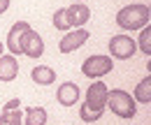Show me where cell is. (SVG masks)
I'll return each mask as SVG.
<instances>
[{
	"mask_svg": "<svg viewBox=\"0 0 151 125\" xmlns=\"http://www.w3.org/2000/svg\"><path fill=\"white\" fill-rule=\"evenodd\" d=\"M149 19H151V9L149 5H126L123 9H119L116 14V26L121 30H142L144 26H149Z\"/></svg>",
	"mask_w": 151,
	"mask_h": 125,
	"instance_id": "1",
	"label": "cell"
},
{
	"mask_svg": "<svg viewBox=\"0 0 151 125\" xmlns=\"http://www.w3.org/2000/svg\"><path fill=\"white\" fill-rule=\"evenodd\" d=\"M107 104H109V111L114 116H119L123 121H130L137 114V102L132 100V95H128L126 90H121V88L107 93Z\"/></svg>",
	"mask_w": 151,
	"mask_h": 125,
	"instance_id": "2",
	"label": "cell"
},
{
	"mask_svg": "<svg viewBox=\"0 0 151 125\" xmlns=\"http://www.w3.org/2000/svg\"><path fill=\"white\" fill-rule=\"evenodd\" d=\"M112 70H114V60L109 56H91L81 65V74L88 79H100V76L109 74Z\"/></svg>",
	"mask_w": 151,
	"mask_h": 125,
	"instance_id": "3",
	"label": "cell"
},
{
	"mask_svg": "<svg viewBox=\"0 0 151 125\" xmlns=\"http://www.w3.org/2000/svg\"><path fill=\"white\" fill-rule=\"evenodd\" d=\"M137 51V44L130 35H114L109 39V58H119V60H128Z\"/></svg>",
	"mask_w": 151,
	"mask_h": 125,
	"instance_id": "4",
	"label": "cell"
},
{
	"mask_svg": "<svg viewBox=\"0 0 151 125\" xmlns=\"http://www.w3.org/2000/svg\"><path fill=\"white\" fill-rule=\"evenodd\" d=\"M19 49H21V54L28 56V58H40V56L44 54V42H42L40 33H35V30L30 28V30H26V33L21 35Z\"/></svg>",
	"mask_w": 151,
	"mask_h": 125,
	"instance_id": "5",
	"label": "cell"
},
{
	"mask_svg": "<svg viewBox=\"0 0 151 125\" xmlns=\"http://www.w3.org/2000/svg\"><path fill=\"white\" fill-rule=\"evenodd\" d=\"M86 39H88V30L77 28V30H72V33H65V35L60 37L58 49H60L63 54H72V51H77L81 44H86Z\"/></svg>",
	"mask_w": 151,
	"mask_h": 125,
	"instance_id": "6",
	"label": "cell"
},
{
	"mask_svg": "<svg viewBox=\"0 0 151 125\" xmlns=\"http://www.w3.org/2000/svg\"><path fill=\"white\" fill-rule=\"evenodd\" d=\"M107 93H109V88L102 81H95V84H91V88L86 90V102L84 104L105 111V107H107Z\"/></svg>",
	"mask_w": 151,
	"mask_h": 125,
	"instance_id": "7",
	"label": "cell"
},
{
	"mask_svg": "<svg viewBox=\"0 0 151 125\" xmlns=\"http://www.w3.org/2000/svg\"><path fill=\"white\" fill-rule=\"evenodd\" d=\"M65 14H68V23H70V28H81L84 23H88V19H91V9H88L84 2H75V5H70V7L65 9Z\"/></svg>",
	"mask_w": 151,
	"mask_h": 125,
	"instance_id": "8",
	"label": "cell"
},
{
	"mask_svg": "<svg viewBox=\"0 0 151 125\" xmlns=\"http://www.w3.org/2000/svg\"><path fill=\"white\" fill-rule=\"evenodd\" d=\"M26 30H30V23H28V21H17V23L9 28V33H7V49H9V54L14 56V58L21 54L19 42H21V35H23Z\"/></svg>",
	"mask_w": 151,
	"mask_h": 125,
	"instance_id": "9",
	"label": "cell"
},
{
	"mask_svg": "<svg viewBox=\"0 0 151 125\" xmlns=\"http://www.w3.org/2000/svg\"><path fill=\"white\" fill-rule=\"evenodd\" d=\"M79 97H81L79 86L72 84V81H65V84L56 90V100H58V104H63V107H72V104H77Z\"/></svg>",
	"mask_w": 151,
	"mask_h": 125,
	"instance_id": "10",
	"label": "cell"
},
{
	"mask_svg": "<svg viewBox=\"0 0 151 125\" xmlns=\"http://www.w3.org/2000/svg\"><path fill=\"white\" fill-rule=\"evenodd\" d=\"M17 76H19V63H17V58L12 54L0 56V81L9 84V81H14Z\"/></svg>",
	"mask_w": 151,
	"mask_h": 125,
	"instance_id": "11",
	"label": "cell"
},
{
	"mask_svg": "<svg viewBox=\"0 0 151 125\" xmlns=\"http://www.w3.org/2000/svg\"><path fill=\"white\" fill-rule=\"evenodd\" d=\"M30 79L37 84V86H51L54 81H56V70H51V67H47V65H40L35 70L30 72Z\"/></svg>",
	"mask_w": 151,
	"mask_h": 125,
	"instance_id": "12",
	"label": "cell"
},
{
	"mask_svg": "<svg viewBox=\"0 0 151 125\" xmlns=\"http://www.w3.org/2000/svg\"><path fill=\"white\" fill-rule=\"evenodd\" d=\"M23 125H47V109L44 107H28L23 116Z\"/></svg>",
	"mask_w": 151,
	"mask_h": 125,
	"instance_id": "13",
	"label": "cell"
},
{
	"mask_svg": "<svg viewBox=\"0 0 151 125\" xmlns=\"http://www.w3.org/2000/svg\"><path fill=\"white\" fill-rule=\"evenodd\" d=\"M132 100H135V102H139V104H149V102H151V76H149V74L137 84Z\"/></svg>",
	"mask_w": 151,
	"mask_h": 125,
	"instance_id": "14",
	"label": "cell"
},
{
	"mask_svg": "<svg viewBox=\"0 0 151 125\" xmlns=\"http://www.w3.org/2000/svg\"><path fill=\"white\" fill-rule=\"evenodd\" d=\"M102 109H93V107H88V104H81L79 107V118L84 121V123H95V121H100L102 118Z\"/></svg>",
	"mask_w": 151,
	"mask_h": 125,
	"instance_id": "15",
	"label": "cell"
},
{
	"mask_svg": "<svg viewBox=\"0 0 151 125\" xmlns=\"http://www.w3.org/2000/svg\"><path fill=\"white\" fill-rule=\"evenodd\" d=\"M0 125H23V116L19 109L14 111H2L0 114Z\"/></svg>",
	"mask_w": 151,
	"mask_h": 125,
	"instance_id": "16",
	"label": "cell"
},
{
	"mask_svg": "<svg viewBox=\"0 0 151 125\" xmlns=\"http://www.w3.org/2000/svg\"><path fill=\"white\" fill-rule=\"evenodd\" d=\"M139 51L144 56H151V26H144L139 33Z\"/></svg>",
	"mask_w": 151,
	"mask_h": 125,
	"instance_id": "17",
	"label": "cell"
},
{
	"mask_svg": "<svg viewBox=\"0 0 151 125\" xmlns=\"http://www.w3.org/2000/svg\"><path fill=\"white\" fill-rule=\"evenodd\" d=\"M54 28L63 30V33H68V30H70V23H68V14H65V9H63V7L54 12Z\"/></svg>",
	"mask_w": 151,
	"mask_h": 125,
	"instance_id": "18",
	"label": "cell"
},
{
	"mask_svg": "<svg viewBox=\"0 0 151 125\" xmlns=\"http://www.w3.org/2000/svg\"><path fill=\"white\" fill-rule=\"evenodd\" d=\"M19 107H21V102H19V100H9V102H7L5 107H2V111H14V109H19Z\"/></svg>",
	"mask_w": 151,
	"mask_h": 125,
	"instance_id": "19",
	"label": "cell"
},
{
	"mask_svg": "<svg viewBox=\"0 0 151 125\" xmlns=\"http://www.w3.org/2000/svg\"><path fill=\"white\" fill-rule=\"evenodd\" d=\"M9 2H12V0H0V16H2V14L9 9Z\"/></svg>",
	"mask_w": 151,
	"mask_h": 125,
	"instance_id": "20",
	"label": "cell"
},
{
	"mask_svg": "<svg viewBox=\"0 0 151 125\" xmlns=\"http://www.w3.org/2000/svg\"><path fill=\"white\" fill-rule=\"evenodd\" d=\"M0 56H2V42H0Z\"/></svg>",
	"mask_w": 151,
	"mask_h": 125,
	"instance_id": "21",
	"label": "cell"
},
{
	"mask_svg": "<svg viewBox=\"0 0 151 125\" xmlns=\"http://www.w3.org/2000/svg\"><path fill=\"white\" fill-rule=\"evenodd\" d=\"M77 2H84V0H77Z\"/></svg>",
	"mask_w": 151,
	"mask_h": 125,
	"instance_id": "22",
	"label": "cell"
}]
</instances>
